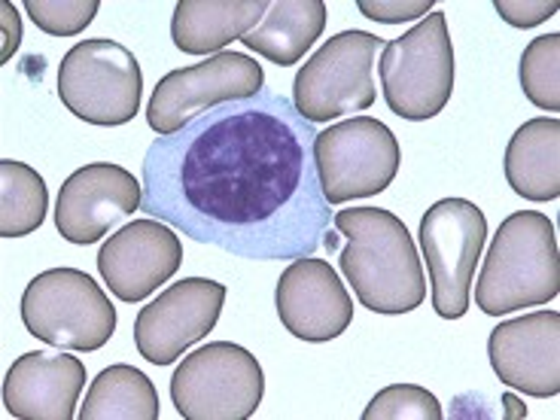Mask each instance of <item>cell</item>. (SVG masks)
<instances>
[{
	"label": "cell",
	"instance_id": "cell-1",
	"mask_svg": "<svg viewBox=\"0 0 560 420\" xmlns=\"http://www.w3.org/2000/svg\"><path fill=\"white\" fill-rule=\"evenodd\" d=\"M314 138L293 98L271 89L220 104L150 143L140 210L238 259L314 256L332 220Z\"/></svg>",
	"mask_w": 560,
	"mask_h": 420
},
{
	"label": "cell",
	"instance_id": "cell-2",
	"mask_svg": "<svg viewBox=\"0 0 560 420\" xmlns=\"http://www.w3.org/2000/svg\"><path fill=\"white\" fill-rule=\"evenodd\" d=\"M345 238L338 268L360 305L375 314H408L427 302V275L406 223L384 208H348L332 217Z\"/></svg>",
	"mask_w": 560,
	"mask_h": 420
},
{
	"label": "cell",
	"instance_id": "cell-3",
	"mask_svg": "<svg viewBox=\"0 0 560 420\" xmlns=\"http://www.w3.org/2000/svg\"><path fill=\"white\" fill-rule=\"evenodd\" d=\"M476 287V305L490 317L536 308L560 293L555 223L539 210H515L490 241Z\"/></svg>",
	"mask_w": 560,
	"mask_h": 420
},
{
	"label": "cell",
	"instance_id": "cell-4",
	"mask_svg": "<svg viewBox=\"0 0 560 420\" xmlns=\"http://www.w3.org/2000/svg\"><path fill=\"white\" fill-rule=\"evenodd\" d=\"M378 77L390 113L427 122L448 107L454 92V46L448 15L430 13L402 37L384 43Z\"/></svg>",
	"mask_w": 560,
	"mask_h": 420
},
{
	"label": "cell",
	"instance_id": "cell-5",
	"mask_svg": "<svg viewBox=\"0 0 560 420\" xmlns=\"http://www.w3.org/2000/svg\"><path fill=\"white\" fill-rule=\"evenodd\" d=\"M22 323L31 336L58 350L95 353L116 332V308L80 268H49L22 293Z\"/></svg>",
	"mask_w": 560,
	"mask_h": 420
},
{
	"label": "cell",
	"instance_id": "cell-6",
	"mask_svg": "<svg viewBox=\"0 0 560 420\" xmlns=\"http://www.w3.org/2000/svg\"><path fill=\"white\" fill-rule=\"evenodd\" d=\"M140 61L122 43L80 40L58 65V98L89 126H126L140 113Z\"/></svg>",
	"mask_w": 560,
	"mask_h": 420
},
{
	"label": "cell",
	"instance_id": "cell-7",
	"mask_svg": "<svg viewBox=\"0 0 560 420\" xmlns=\"http://www.w3.org/2000/svg\"><path fill=\"white\" fill-rule=\"evenodd\" d=\"M262 365L232 341H210L192 350L171 378V399L186 420H247L262 406Z\"/></svg>",
	"mask_w": 560,
	"mask_h": 420
},
{
	"label": "cell",
	"instance_id": "cell-8",
	"mask_svg": "<svg viewBox=\"0 0 560 420\" xmlns=\"http://www.w3.org/2000/svg\"><path fill=\"white\" fill-rule=\"evenodd\" d=\"M420 247L442 320H460L472 305L476 266L488 244L485 210L469 198H442L420 220Z\"/></svg>",
	"mask_w": 560,
	"mask_h": 420
},
{
	"label": "cell",
	"instance_id": "cell-9",
	"mask_svg": "<svg viewBox=\"0 0 560 420\" xmlns=\"http://www.w3.org/2000/svg\"><path fill=\"white\" fill-rule=\"evenodd\" d=\"M381 37L369 31H341L299 68L293 80V104L311 126L348 113H363L375 104V58Z\"/></svg>",
	"mask_w": 560,
	"mask_h": 420
},
{
	"label": "cell",
	"instance_id": "cell-10",
	"mask_svg": "<svg viewBox=\"0 0 560 420\" xmlns=\"http://www.w3.org/2000/svg\"><path fill=\"white\" fill-rule=\"evenodd\" d=\"M314 162L329 208L384 192L402 165L399 140L381 119L353 116L314 138Z\"/></svg>",
	"mask_w": 560,
	"mask_h": 420
},
{
	"label": "cell",
	"instance_id": "cell-11",
	"mask_svg": "<svg viewBox=\"0 0 560 420\" xmlns=\"http://www.w3.org/2000/svg\"><path fill=\"white\" fill-rule=\"evenodd\" d=\"M266 89V70L244 52H217L201 65L165 73L147 104V126L155 138L180 131L189 119L229 101H244Z\"/></svg>",
	"mask_w": 560,
	"mask_h": 420
},
{
	"label": "cell",
	"instance_id": "cell-12",
	"mask_svg": "<svg viewBox=\"0 0 560 420\" xmlns=\"http://www.w3.org/2000/svg\"><path fill=\"white\" fill-rule=\"evenodd\" d=\"M225 305V287L210 278H183L155 295L135 317V348L153 365L180 360L213 332Z\"/></svg>",
	"mask_w": 560,
	"mask_h": 420
},
{
	"label": "cell",
	"instance_id": "cell-13",
	"mask_svg": "<svg viewBox=\"0 0 560 420\" xmlns=\"http://www.w3.org/2000/svg\"><path fill=\"white\" fill-rule=\"evenodd\" d=\"M143 201V183L113 162H92L61 183L56 201L58 235L70 244H98Z\"/></svg>",
	"mask_w": 560,
	"mask_h": 420
},
{
	"label": "cell",
	"instance_id": "cell-14",
	"mask_svg": "<svg viewBox=\"0 0 560 420\" xmlns=\"http://www.w3.org/2000/svg\"><path fill=\"white\" fill-rule=\"evenodd\" d=\"M183 266L180 235L162 220H135L101 244L98 271L110 293L138 305Z\"/></svg>",
	"mask_w": 560,
	"mask_h": 420
},
{
	"label": "cell",
	"instance_id": "cell-15",
	"mask_svg": "<svg viewBox=\"0 0 560 420\" xmlns=\"http://www.w3.org/2000/svg\"><path fill=\"white\" fill-rule=\"evenodd\" d=\"M275 308L290 336L323 345L353 323V299L326 259L299 256L283 268L275 290Z\"/></svg>",
	"mask_w": 560,
	"mask_h": 420
},
{
	"label": "cell",
	"instance_id": "cell-16",
	"mask_svg": "<svg viewBox=\"0 0 560 420\" xmlns=\"http://www.w3.org/2000/svg\"><path fill=\"white\" fill-rule=\"evenodd\" d=\"M493 375L512 390L536 399L560 393V314L533 311L500 323L488 338Z\"/></svg>",
	"mask_w": 560,
	"mask_h": 420
},
{
	"label": "cell",
	"instance_id": "cell-17",
	"mask_svg": "<svg viewBox=\"0 0 560 420\" xmlns=\"http://www.w3.org/2000/svg\"><path fill=\"white\" fill-rule=\"evenodd\" d=\"M85 390V365L70 353L31 350L22 353L3 378V408L19 420L80 418V393Z\"/></svg>",
	"mask_w": 560,
	"mask_h": 420
},
{
	"label": "cell",
	"instance_id": "cell-18",
	"mask_svg": "<svg viewBox=\"0 0 560 420\" xmlns=\"http://www.w3.org/2000/svg\"><path fill=\"white\" fill-rule=\"evenodd\" d=\"M268 7V0H180L171 19V40L186 56H217L250 34Z\"/></svg>",
	"mask_w": 560,
	"mask_h": 420
},
{
	"label": "cell",
	"instance_id": "cell-19",
	"mask_svg": "<svg viewBox=\"0 0 560 420\" xmlns=\"http://www.w3.org/2000/svg\"><path fill=\"white\" fill-rule=\"evenodd\" d=\"M505 180L527 201L560 196V122L555 116L530 119L505 147Z\"/></svg>",
	"mask_w": 560,
	"mask_h": 420
},
{
	"label": "cell",
	"instance_id": "cell-20",
	"mask_svg": "<svg viewBox=\"0 0 560 420\" xmlns=\"http://www.w3.org/2000/svg\"><path fill=\"white\" fill-rule=\"evenodd\" d=\"M326 28V3L323 0H275L266 19L244 34L241 43L256 56L268 58L278 68L299 65L314 40Z\"/></svg>",
	"mask_w": 560,
	"mask_h": 420
},
{
	"label": "cell",
	"instance_id": "cell-21",
	"mask_svg": "<svg viewBox=\"0 0 560 420\" xmlns=\"http://www.w3.org/2000/svg\"><path fill=\"white\" fill-rule=\"evenodd\" d=\"M162 406L153 381L140 369L116 363L89 384L80 420H159Z\"/></svg>",
	"mask_w": 560,
	"mask_h": 420
},
{
	"label": "cell",
	"instance_id": "cell-22",
	"mask_svg": "<svg viewBox=\"0 0 560 420\" xmlns=\"http://www.w3.org/2000/svg\"><path fill=\"white\" fill-rule=\"evenodd\" d=\"M49 210V189L37 171L0 159V238H25L37 232Z\"/></svg>",
	"mask_w": 560,
	"mask_h": 420
},
{
	"label": "cell",
	"instance_id": "cell-23",
	"mask_svg": "<svg viewBox=\"0 0 560 420\" xmlns=\"http://www.w3.org/2000/svg\"><path fill=\"white\" fill-rule=\"evenodd\" d=\"M521 89L539 110H560V34H542L521 56Z\"/></svg>",
	"mask_w": 560,
	"mask_h": 420
},
{
	"label": "cell",
	"instance_id": "cell-24",
	"mask_svg": "<svg viewBox=\"0 0 560 420\" xmlns=\"http://www.w3.org/2000/svg\"><path fill=\"white\" fill-rule=\"evenodd\" d=\"M445 411L420 384H390L365 406L363 420H442Z\"/></svg>",
	"mask_w": 560,
	"mask_h": 420
},
{
	"label": "cell",
	"instance_id": "cell-25",
	"mask_svg": "<svg viewBox=\"0 0 560 420\" xmlns=\"http://www.w3.org/2000/svg\"><path fill=\"white\" fill-rule=\"evenodd\" d=\"M31 22L49 37H77L98 15V0H28Z\"/></svg>",
	"mask_w": 560,
	"mask_h": 420
},
{
	"label": "cell",
	"instance_id": "cell-26",
	"mask_svg": "<svg viewBox=\"0 0 560 420\" xmlns=\"http://www.w3.org/2000/svg\"><path fill=\"white\" fill-rule=\"evenodd\" d=\"M357 10L381 25H402L411 19H423L433 10V0H357Z\"/></svg>",
	"mask_w": 560,
	"mask_h": 420
},
{
	"label": "cell",
	"instance_id": "cell-27",
	"mask_svg": "<svg viewBox=\"0 0 560 420\" xmlns=\"http://www.w3.org/2000/svg\"><path fill=\"white\" fill-rule=\"evenodd\" d=\"M493 10L500 13L503 22H509L512 28H536L546 19L558 15V3L555 0H497Z\"/></svg>",
	"mask_w": 560,
	"mask_h": 420
},
{
	"label": "cell",
	"instance_id": "cell-28",
	"mask_svg": "<svg viewBox=\"0 0 560 420\" xmlns=\"http://www.w3.org/2000/svg\"><path fill=\"white\" fill-rule=\"evenodd\" d=\"M0 13H3V25H7V43H3L0 61H10L15 49H19V40H22V25H19V13H15V7L10 0H3Z\"/></svg>",
	"mask_w": 560,
	"mask_h": 420
},
{
	"label": "cell",
	"instance_id": "cell-29",
	"mask_svg": "<svg viewBox=\"0 0 560 420\" xmlns=\"http://www.w3.org/2000/svg\"><path fill=\"white\" fill-rule=\"evenodd\" d=\"M503 402L509 406V411H512V415H524V418H527V408H518V399H515V396H505Z\"/></svg>",
	"mask_w": 560,
	"mask_h": 420
}]
</instances>
